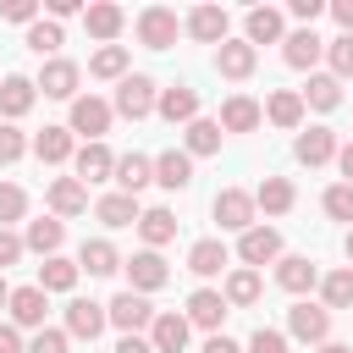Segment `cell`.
<instances>
[{
  "label": "cell",
  "instance_id": "obj_1",
  "mask_svg": "<svg viewBox=\"0 0 353 353\" xmlns=\"http://www.w3.org/2000/svg\"><path fill=\"white\" fill-rule=\"evenodd\" d=\"M154 105H160V88H154V77H143V72H127V77L116 83V110H121V116L143 121Z\"/></svg>",
  "mask_w": 353,
  "mask_h": 353
},
{
  "label": "cell",
  "instance_id": "obj_2",
  "mask_svg": "<svg viewBox=\"0 0 353 353\" xmlns=\"http://www.w3.org/2000/svg\"><path fill=\"white\" fill-rule=\"evenodd\" d=\"M210 215L221 221V232H248L254 215H259V204H254V193H243V188H221L215 204H210Z\"/></svg>",
  "mask_w": 353,
  "mask_h": 353
},
{
  "label": "cell",
  "instance_id": "obj_3",
  "mask_svg": "<svg viewBox=\"0 0 353 353\" xmlns=\"http://www.w3.org/2000/svg\"><path fill=\"white\" fill-rule=\"evenodd\" d=\"M287 331H292L298 342H320V347H325V336H331V309L303 298V303L287 309Z\"/></svg>",
  "mask_w": 353,
  "mask_h": 353
},
{
  "label": "cell",
  "instance_id": "obj_4",
  "mask_svg": "<svg viewBox=\"0 0 353 353\" xmlns=\"http://www.w3.org/2000/svg\"><path fill=\"white\" fill-rule=\"evenodd\" d=\"M176 33H182V22H176L171 6H149V11H138V39H143L149 50H171Z\"/></svg>",
  "mask_w": 353,
  "mask_h": 353
},
{
  "label": "cell",
  "instance_id": "obj_5",
  "mask_svg": "<svg viewBox=\"0 0 353 353\" xmlns=\"http://www.w3.org/2000/svg\"><path fill=\"white\" fill-rule=\"evenodd\" d=\"M105 314H110V325H121V336H132L138 325H154V309H149V298L143 292H116L110 303H105Z\"/></svg>",
  "mask_w": 353,
  "mask_h": 353
},
{
  "label": "cell",
  "instance_id": "obj_6",
  "mask_svg": "<svg viewBox=\"0 0 353 353\" xmlns=\"http://www.w3.org/2000/svg\"><path fill=\"white\" fill-rule=\"evenodd\" d=\"M72 132H83L88 143H99V138L110 132V105H105V99H94V94L72 99Z\"/></svg>",
  "mask_w": 353,
  "mask_h": 353
},
{
  "label": "cell",
  "instance_id": "obj_7",
  "mask_svg": "<svg viewBox=\"0 0 353 353\" xmlns=\"http://www.w3.org/2000/svg\"><path fill=\"white\" fill-rule=\"evenodd\" d=\"M254 66H259V50H254L248 39H226V44L215 50V72H221V77H232V83H243Z\"/></svg>",
  "mask_w": 353,
  "mask_h": 353
},
{
  "label": "cell",
  "instance_id": "obj_8",
  "mask_svg": "<svg viewBox=\"0 0 353 353\" xmlns=\"http://www.w3.org/2000/svg\"><path fill=\"white\" fill-rule=\"evenodd\" d=\"M237 254H243L248 270H254V265H270V259H281V232H276V226H248L243 243H237Z\"/></svg>",
  "mask_w": 353,
  "mask_h": 353
},
{
  "label": "cell",
  "instance_id": "obj_9",
  "mask_svg": "<svg viewBox=\"0 0 353 353\" xmlns=\"http://www.w3.org/2000/svg\"><path fill=\"white\" fill-rule=\"evenodd\" d=\"M226 309H232V303H226V292L199 287V292L188 298V325H204V331L215 336V331H221V320H226Z\"/></svg>",
  "mask_w": 353,
  "mask_h": 353
},
{
  "label": "cell",
  "instance_id": "obj_10",
  "mask_svg": "<svg viewBox=\"0 0 353 353\" xmlns=\"http://www.w3.org/2000/svg\"><path fill=\"white\" fill-rule=\"evenodd\" d=\"M105 303H94V298H72L66 303V336H83V342H94L99 331H105Z\"/></svg>",
  "mask_w": 353,
  "mask_h": 353
},
{
  "label": "cell",
  "instance_id": "obj_11",
  "mask_svg": "<svg viewBox=\"0 0 353 353\" xmlns=\"http://www.w3.org/2000/svg\"><path fill=\"white\" fill-rule=\"evenodd\" d=\"M320 55H325V39H320L314 28H298V33H287V39H281V61H287V66H298V72H309Z\"/></svg>",
  "mask_w": 353,
  "mask_h": 353
},
{
  "label": "cell",
  "instance_id": "obj_12",
  "mask_svg": "<svg viewBox=\"0 0 353 353\" xmlns=\"http://www.w3.org/2000/svg\"><path fill=\"white\" fill-rule=\"evenodd\" d=\"M127 281H132V292H154V287L171 281V270H165V259H160L154 248H143V254L127 259Z\"/></svg>",
  "mask_w": 353,
  "mask_h": 353
},
{
  "label": "cell",
  "instance_id": "obj_13",
  "mask_svg": "<svg viewBox=\"0 0 353 353\" xmlns=\"http://www.w3.org/2000/svg\"><path fill=\"white\" fill-rule=\"evenodd\" d=\"M44 309H50V292L44 287H11V325L44 331Z\"/></svg>",
  "mask_w": 353,
  "mask_h": 353
},
{
  "label": "cell",
  "instance_id": "obj_14",
  "mask_svg": "<svg viewBox=\"0 0 353 353\" xmlns=\"http://www.w3.org/2000/svg\"><path fill=\"white\" fill-rule=\"evenodd\" d=\"M188 314H176V309H165V314H154V325H149V342H154V353H182L188 347Z\"/></svg>",
  "mask_w": 353,
  "mask_h": 353
},
{
  "label": "cell",
  "instance_id": "obj_15",
  "mask_svg": "<svg viewBox=\"0 0 353 353\" xmlns=\"http://www.w3.org/2000/svg\"><path fill=\"white\" fill-rule=\"evenodd\" d=\"M226 22H232V17H226L221 6H199V11H188L182 28H188L199 44H215V50H221V44H226Z\"/></svg>",
  "mask_w": 353,
  "mask_h": 353
},
{
  "label": "cell",
  "instance_id": "obj_16",
  "mask_svg": "<svg viewBox=\"0 0 353 353\" xmlns=\"http://www.w3.org/2000/svg\"><path fill=\"white\" fill-rule=\"evenodd\" d=\"M77 77H83V72H77L72 61H61V55H55V61H44L39 88H44V99H77Z\"/></svg>",
  "mask_w": 353,
  "mask_h": 353
},
{
  "label": "cell",
  "instance_id": "obj_17",
  "mask_svg": "<svg viewBox=\"0 0 353 353\" xmlns=\"http://www.w3.org/2000/svg\"><path fill=\"white\" fill-rule=\"evenodd\" d=\"M77 182L88 188V182H116V154L105 149V143H83L77 149Z\"/></svg>",
  "mask_w": 353,
  "mask_h": 353
},
{
  "label": "cell",
  "instance_id": "obj_18",
  "mask_svg": "<svg viewBox=\"0 0 353 353\" xmlns=\"http://www.w3.org/2000/svg\"><path fill=\"white\" fill-rule=\"evenodd\" d=\"M33 99H39V83H33V77H17V72H11V77L0 83V116H6V121L28 116Z\"/></svg>",
  "mask_w": 353,
  "mask_h": 353
},
{
  "label": "cell",
  "instance_id": "obj_19",
  "mask_svg": "<svg viewBox=\"0 0 353 353\" xmlns=\"http://www.w3.org/2000/svg\"><path fill=\"white\" fill-rule=\"evenodd\" d=\"M292 154H298L303 165H325V160H336V132H331V127H309V132H298Z\"/></svg>",
  "mask_w": 353,
  "mask_h": 353
},
{
  "label": "cell",
  "instance_id": "obj_20",
  "mask_svg": "<svg viewBox=\"0 0 353 353\" xmlns=\"http://www.w3.org/2000/svg\"><path fill=\"white\" fill-rule=\"evenodd\" d=\"M154 182L171 188V193H182V188L193 182V154H188V149H165V154L154 160Z\"/></svg>",
  "mask_w": 353,
  "mask_h": 353
},
{
  "label": "cell",
  "instance_id": "obj_21",
  "mask_svg": "<svg viewBox=\"0 0 353 353\" xmlns=\"http://www.w3.org/2000/svg\"><path fill=\"white\" fill-rule=\"evenodd\" d=\"M154 110H160L171 127H176V121H199V94H193L188 83H176V88H160V105H154Z\"/></svg>",
  "mask_w": 353,
  "mask_h": 353
},
{
  "label": "cell",
  "instance_id": "obj_22",
  "mask_svg": "<svg viewBox=\"0 0 353 353\" xmlns=\"http://www.w3.org/2000/svg\"><path fill=\"white\" fill-rule=\"evenodd\" d=\"M276 281H281L287 292H309V287L320 281V270H314V259H303V254H281V259H276Z\"/></svg>",
  "mask_w": 353,
  "mask_h": 353
},
{
  "label": "cell",
  "instance_id": "obj_23",
  "mask_svg": "<svg viewBox=\"0 0 353 353\" xmlns=\"http://www.w3.org/2000/svg\"><path fill=\"white\" fill-rule=\"evenodd\" d=\"M50 210H55V215H83V210H88V188H83L77 176H55V182H50Z\"/></svg>",
  "mask_w": 353,
  "mask_h": 353
},
{
  "label": "cell",
  "instance_id": "obj_24",
  "mask_svg": "<svg viewBox=\"0 0 353 353\" xmlns=\"http://www.w3.org/2000/svg\"><path fill=\"white\" fill-rule=\"evenodd\" d=\"M77 270H88V276H116V270H121V254H116L105 237H94V243L77 248Z\"/></svg>",
  "mask_w": 353,
  "mask_h": 353
},
{
  "label": "cell",
  "instance_id": "obj_25",
  "mask_svg": "<svg viewBox=\"0 0 353 353\" xmlns=\"http://www.w3.org/2000/svg\"><path fill=\"white\" fill-rule=\"evenodd\" d=\"M188 270H193V276H221V270H226V243H221V237H199V243L188 248Z\"/></svg>",
  "mask_w": 353,
  "mask_h": 353
},
{
  "label": "cell",
  "instance_id": "obj_26",
  "mask_svg": "<svg viewBox=\"0 0 353 353\" xmlns=\"http://www.w3.org/2000/svg\"><path fill=\"white\" fill-rule=\"evenodd\" d=\"M298 94H303V105H314V110H336V105H342V83H336L331 72H309V83H303Z\"/></svg>",
  "mask_w": 353,
  "mask_h": 353
},
{
  "label": "cell",
  "instance_id": "obj_27",
  "mask_svg": "<svg viewBox=\"0 0 353 353\" xmlns=\"http://www.w3.org/2000/svg\"><path fill=\"white\" fill-rule=\"evenodd\" d=\"M116 182H121V193L138 199V188L154 182V160H149V154H121V160H116Z\"/></svg>",
  "mask_w": 353,
  "mask_h": 353
},
{
  "label": "cell",
  "instance_id": "obj_28",
  "mask_svg": "<svg viewBox=\"0 0 353 353\" xmlns=\"http://www.w3.org/2000/svg\"><path fill=\"white\" fill-rule=\"evenodd\" d=\"M292 199H298V193H292V182H287V176H265V182L254 188V204H259L265 215H287V210H292Z\"/></svg>",
  "mask_w": 353,
  "mask_h": 353
},
{
  "label": "cell",
  "instance_id": "obj_29",
  "mask_svg": "<svg viewBox=\"0 0 353 353\" xmlns=\"http://www.w3.org/2000/svg\"><path fill=\"white\" fill-rule=\"evenodd\" d=\"M94 215H99L105 226H138V215H143V210H138V199H132V193H105V199L94 204Z\"/></svg>",
  "mask_w": 353,
  "mask_h": 353
},
{
  "label": "cell",
  "instance_id": "obj_30",
  "mask_svg": "<svg viewBox=\"0 0 353 353\" xmlns=\"http://www.w3.org/2000/svg\"><path fill=\"white\" fill-rule=\"evenodd\" d=\"M243 28H248V44H276L281 39V11L276 6H254L243 17Z\"/></svg>",
  "mask_w": 353,
  "mask_h": 353
},
{
  "label": "cell",
  "instance_id": "obj_31",
  "mask_svg": "<svg viewBox=\"0 0 353 353\" xmlns=\"http://www.w3.org/2000/svg\"><path fill=\"white\" fill-rule=\"evenodd\" d=\"M265 116H270L276 127H287V132H292V127L303 121V94H298V88H276V94H270V105H265Z\"/></svg>",
  "mask_w": 353,
  "mask_h": 353
},
{
  "label": "cell",
  "instance_id": "obj_32",
  "mask_svg": "<svg viewBox=\"0 0 353 353\" xmlns=\"http://www.w3.org/2000/svg\"><path fill=\"white\" fill-rule=\"evenodd\" d=\"M221 127H226V132H254V127H259V105H254L248 94H232V99L221 105Z\"/></svg>",
  "mask_w": 353,
  "mask_h": 353
},
{
  "label": "cell",
  "instance_id": "obj_33",
  "mask_svg": "<svg viewBox=\"0 0 353 353\" xmlns=\"http://www.w3.org/2000/svg\"><path fill=\"white\" fill-rule=\"evenodd\" d=\"M33 154H39L44 165H61V160H72V127H44V132L33 138Z\"/></svg>",
  "mask_w": 353,
  "mask_h": 353
},
{
  "label": "cell",
  "instance_id": "obj_34",
  "mask_svg": "<svg viewBox=\"0 0 353 353\" xmlns=\"http://www.w3.org/2000/svg\"><path fill=\"white\" fill-rule=\"evenodd\" d=\"M61 237H66V226H61L55 215H44V221H28V232H22V243H28L33 254H44V259L61 248Z\"/></svg>",
  "mask_w": 353,
  "mask_h": 353
},
{
  "label": "cell",
  "instance_id": "obj_35",
  "mask_svg": "<svg viewBox=\"0 0 353 353\" xmlns=\"http://www.w3.org/2000/svg\"><path fill=\"white\" fill-rule=\"evenodd\" d=\"M83 22H88V33H94V39H116L127 17H121V6H110V0H94V6L83 11Z\"/></svg>",
  "mask_w": 353,
  "mask_h": 353
},
{
  "label": "cell",
  "instance_id": "obj_36",
  "mask_svg": "<svg viewBox=\"0 0 353 353\" xmlns=\"http://www.w3.org/2000/svg\"><path fill=\"white\" fill-rule=\"evenodd\" d=\"M138 237H143L149 248L171 243V237H176V215H171V210H143V215H138Z\"/></svg>",
  "mask_w": 353,
  "mask_h": 353
},
{
  "label": "cell",
  "instance_id": "obj_37",
  "mask_svg": "<svg viewBox=\"0 0 353 353\" xmlns=\"http://www.w3.org/2000/svg\"><path fill=\"white\" fill-rule=\"evenodd\" d=\"M39 287H44V292H72V287H77V265L61 259V254H50V259L39 265Z\"/></svg>",
  "mask_w": 353,
  "mask_h": 353
},
{
  "label": "cell",
  "instance_id": "obj_38",
  "mask_svg": "<svg viewBox=\"0 0 353 353\" xmlns=\"http://www.w3.org/2000/svg\"><path fill=\"white\" fill-rule=\"evenodd\" d=\"M226 303H232V309L259 303V270H232V276H226Z\"/></svg>",
  "mask_w": 353,
  "mask_h": 353
},
{
  "label": "cell",
  "instance_id": "obj_39",
  "mask_svg": "<svg viewBox=\"0 0 353 353\" xmlns=\"http://www.w3.org/2000/svg\"><path fill=\"white\" fill-rule=\"evenodd\" d=\"M22 44H28L33 55H50V61H55V50H61L66 39H61V22H44V17H39V22L28 28V39H22Z\"/></svg>",
  "mask_w": 353,
  "mask_h": 353
},
{
  "label": "cell",
  "instance_id": "obj_40",
  "mask_svg": "<svg viewBox=\"0 0 353 353\" xmlns=\"http://www.w3.org/2000/svg\"><path fill=\"white\" fill-rule=\"evenodd\" d=\"M215 149H221V121H210V116L188 121V154H215Z\"/></svg>",
  "mask_w": 353,
  "mask_h": 353
},
{
  "label": "cell",
  "instance_id": "obj_41",
  "mask_svg": "<svg viewBox=\"0 0 353 353\" xmlns=\"http://www.w3.org/2000/svg\"><path fill=\"white\" fill-rule=\"evenodd\" d=\"M320 292H325V309H347V303H353V265L331 270V276L320 281Z\"/></svg>",
  "mask_w": 353,
  "mask_h": 353
},
{
  "label": "cell",
  "instance_id": "obj_42",
  "mask_svg": "<svg viewBox=\"0 0 353 353\" xmlns=\"http://www.w3.org/2000/svg\"><path fill=\"white\" fill-rule=\"evenodd\" d=\"M88 72H94V77H127V50H121V44H105V50L88 61Z\"/></svg>",
  "mask_w": 353,
  "mask_h": 353
},
{
  "label": "cell",
  "instance_id": "obj_43",
  "mask_svg": "<svg viewBox=\"0 0 353 353\" xmlns=\"http://www.w3.org/2000/svg\"><path fill=\"white\" fill-rule=\"evenodd\" d=\"M325 61H331V77H336V83H342V77H353V33L331 39V44H325Z\"/></svg>",
  "mask_w": 353,
  "mask_h": 353
},
{
  "label": "cell",
  "instance_id": "obj_44",
  "mask_svg": "<svg viewBox=\"0 0 353 353\" xmlns=\"http://www.w3.org/2000/svg\"><path fill=\"white\" fill-rule=\"evenodd\" d=\"M325 215L353 226V182H336V188H325Z\"/></svg>",
  "mask_w": 353,
  "mask_h": 353
},
{
  "label": "cell",
  "instance_id": "obj_45",
  "mask_svg": "<svg viewBox=\"0 0 353 353\" xmlns=\"http://www.w3.org/2000/svg\"><path fill=\"white\" fill-rule=\"evenodd\" d=\"M22 210H28V193L17 182H0V226L6 221H22Z\"/></svg>",
  "mask_w": 353,
  "mask_h": 353
},
{
  "label": "cell",
  "instance_id": "obj_46",
  "mask_svg": "<svg viewBox=\"0 0 353 353\" xmlns=\"http://www.w3.org/2000/svg\"><path fill=\"white\" fill-rule=\"evenodd\" d=\"M28 353H66V331H55V325H44V331H33V342H28Z\"/></svg>",
  "mask_w": 353,
  "mask_h": 353
},
{
  "label": "cell",
  "instance_id": "obj_47",
  "mask_svg": "<svg viewBox=\"0 0 353 353\" xmlns=\"http://www.w3.org/2000/svg\"><path fill=\"white\" fill-rule=\"evenodd\" d=\"M22 149H28V143H22V132H17L11 121H0V165H11Z\"/></svg>",
  "mask_w": 353,
  "mask_h": 353
},
{
  "label": "cell",
  "instance_id": "obj_48",
  "mask_svg": "<svg viewBox=\"0 0 353 353\" xmlns=\"http://www.w3.org/2000/svg\"><path fill=\"white\" fill-rule=\"evenodd\" d=\"M22 248H28V243H22L11 226H0V276H6V265H17V259H22Z\"/></svg>",
  "mask_w": 353,
  "mask_h": 353
},
{
  "label": "cell",
  "instance_id": "obj_49",
  "mask_svg": "<svg viewBox=\"0 0 353 353\" xmlns=\"http://www.w3.org/2000/svg\"><path fill=\"white\" fill-rule=\"evenodd\" d=\"M248 353H287V336H281V331H265V325H259V331L248 336Z\"/></svg>",
  "mask_w": 353,
  "mask_h": 353
},
{
  "label": "cell",
  "instance_id": "obj_50",
  "mask_svg": "<svg viewBox=\"0 0 353 353\" xmlns=\"http://www.w3.org/2000/svg\"><path fill=\"white\" fill-rule=\"evenodd\" d=\"M6 22H28V28H33V22H39V6H33V0H11V6H6Z\"/></svg>",
  "mask_w": 353,
  "mask_h": 353
},
{
  "label": "cell",
  "instance_id": "obj_51",
  "mask_svg": "<svg viewBox=\"0 0 353 353\" xmlns=\"http://www.w3.org/2000/svg\"><path fill=\"white\" fill-rule=\"evenodd\" d=\"M0 353H28V347H22V331L6 325V320H0Z\"/></svg>",
  "mask_w": 353,
  "mask_h": 353
},
{
  "label": "cell",
  "instance_id": "obj_52",
  "mask_svg": "<svg viewBox=\"0 0 353 353\" xmlns=\"http://www.w3.org/2000/svg\"><path fill=\"white\" fill-rule=\"evenodd\" d=\"M320 11H325V6H320V0H292V17H298V22H303V28H309V22H314V17H320Z\"/></svg>",
  "mask_w": 353,
  "mask_h": 353
},
{
  "label": "cell",
  "instance_id": "obj_53",
  "mask_svg": "<svg viewBox=\"0 0 353 353\" xmlns=\"http://www.w3.org/2000/svg\"><path fill=\"white\" fill-rule=\"evenodd\" d=\"M116 353H154V342L132 331V336H121V342H116Z\"/></svg>",
  "mask_w": 353,
  "mask_h": 353
},
{
  "label": "cell",
  "instance_id": "obj_54",
  "mask_svg": "<svg viewBox=\"0 0 353 353\" xmlns=\"http://www.w3.org/2000/svg\"><path fill=\"white\" fill-rule=\"evenodd\" d=\"M77 11H83L77 0H50V22H61V17H77Z\"/></svg>",
  "mask_w": 353,
  "mask_h": 353
},
{
  "label": "cell",
  "instance_id": "obj_55",
  "mask_svg": "<svg viewBox=\"0 0 353 353\" xmlns=\"http://www.w3.org/2000/svg\"><path fill=\"white\" fill-rule=\"evenodd\" d=\"M204 353H243V347H237V342H232V336H221V331H215V336H210V342H204Z\"/></svg>",
  "mask_w": 353,
  "mask_h": 353
},
{
  "label": "cell",
  "instance_id": "obj_56",
  "mask_svg": "<svg viewBox=\"0 0 353 353\" xmlns=\"http://www.w3.org/2000/svg\"><path fill=\"white\" fill-rule=\"evenodd\" d=\"M331 17H336L347 33H353V0H336V6H331Z\"/></svg>",
  "mask_w": 353,
  "mask_h": 353
},
{
  "label": "cell",
  "instance_id": "obj_57",
  "mask_svg": "<svg viewBox=\"0 0 353 353\" xmlns=\"http://www.w3.org/2000/svg\"><path fill=\"white\" fill-rule=\"evenodd\" d=\"M336 165H342V176L353 182V143H342V149H336Z\"/></svg>",
  "mask_w": 353,
  "mask_h": 353
},
{
  "label": "cell",
  "instance_id": "obj_58",
  "mask_svg": "<svg viewBox=\"0 0 353 353\" xmlns=\"http://www.w3.org/2000/svg\"><path fill=\"white\" fill-rule=\"evenodd\" d=\"M320 353H353V347H342V342H325V347H320Z\"/></svg>",
  "mask_w": 353,
  "mask_h": 353
},
{
  "label": "cell",
  "instance_id": "obj_59",
  "mask_svg": "<svg viewBox=\"0 0 353 353\" xmlns=\"http://www.w3.org/2000/svg\"><path fill=\"white\" fill-rule=\"evenodd\" d=\"M0 303H11V287H6V276H0Z\"/></svg>",
  "mask_w": 353,
  "mask_h": 353
},
{
  "label": "cell",
  "instance_id": "obj_60",
  "mask_svg": "<svg viewBox=\"0 0 353 353\" xmlns=\"http://www.w3.org/2000/svg\"><path fill=\"white\" fill-rule=\"evenodd\" d=\"M347 259H353V226H347Z\"/></svg>",
  "mask_w": 353,
  "mask_h": 353
}]
</instances>
